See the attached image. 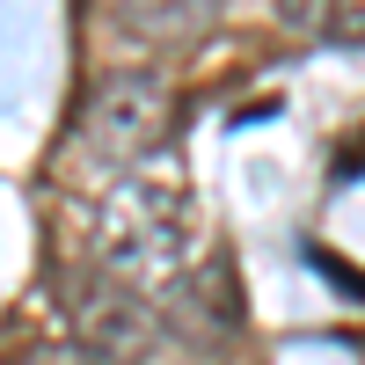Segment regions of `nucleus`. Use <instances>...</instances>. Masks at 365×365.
<instances>
[{"label":"nucleus","instance_id":"obj_1","mask_svg":"<svg viewBox=\"0 0 365 365\" xmlns=\"http://www.w3.org/2000/svg\"><path fill=\"white\" fill-rule=\"evenodd\" d=\"M168 125H175L168 81L146 73V66H117L81 103V154L96 168H139L146 154L168 146Z\"/></svg>","mask_w":365,"mask_h":365},{"label":"nucleus","instance_id":"obj_2","mask_svg":"<svg viewBox=\"0 0 365 365\" xmlns=\"http://www.w3.org/2000/svg\"><path fill=\"white\" fill-rule=\"evenodd\" d=\"M58 307H66V336L81 344V358L96 365H139L154 351V307L117 278V270H66L51 278Z\"/></svg>","mask_w":365,"mask_h":365},{"label":"nucleus","instance_id":"obj_3","mask_svg":"<svg viewBox=\"0 0 365 365\" xmlns=\"http://www.w3.org/2000/svg\"><path fill=\"white\" fill-rule=\"evenodd\" d=\"M103 263H168L190 234V205H182L175 182H125L103 205Z\"/></svg>","mask_w":365,"mask_h":365},{"label":"nucleus","instance_id":"obj_4","mask_svg":"<svg viewBox=\"0 0 365 365\" xmlns=\"http://www.w3.org/2000/svg\"><path fill=\"white\" fill-rule=\"evenodd\" d=\"M103 15L117 37L154 44V51H182L220 22V0H103Z\"/></svg>","mask_w":365,"mask_h":365},{"label":"nucleus","instance_id":"obj_5","mask_svg":"<svg viewBox=\"0 0 365 365\" xmlns=\"http://www.w3.org/2000/svg\"><path fill=\"white\" fill-rule=\"evenodd\" d=\"M278 22L299 44H365V0H278Z\"/></svg>","mask_w":365,"mask_h":365},{"label":"nucleus","instance_id":"obj_6","mask_svg":"<svg viewBox=\"0 0 365 365\" xmlns=\"http://www.w3.org/2000/svg\"><path fill=\"white\" fill-rule=\"evenodd\" d=\"M307 263H314V270H322V278L336 285V292H351V299H365V270H351V263H344L336 249H322V241H307Z\"/></svg>","mask_w":365,"mask_h":365},{"label":"nucleus","instance_id":"obj_7","mask_svg":"<svg viewBox=\"0 0 365 365\" xmlns=\"http://www.w3.org/2000/svg\"><path fill=\"white\" fill-rule=\"evenodd\" d=\"M329 168H336V182H358V175H365V125L336 146V161H329Z\"/></svg>","mask_w":365,"mask_h":365}]
</instances>
